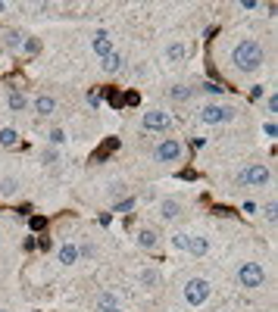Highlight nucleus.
Instances as JSON below:
<instances>
[{"label": "nucleus", "instance_id": "obj_1", "mask_svg": "<svg viewBox=\"0 0 278 312\" xmlns=\"http://www.w3.org/2000/svg\"><path fill=\"white\" fill-rule=\"evenodd\" d=\"M231 63H235L238 72H257L266 63V53L257 41H241L235 50H231Z\"/></svg>", "mask_w": 278, "mask_h": 312}, {"label": "nucleus", "instance_id": "obj_2", "mask_svg": "<svg viewBox=\"0 0 278 312\" xmlns=\"http://www.w3.org/2000/svg\"><path fill=\"white\" fill-rule=\"evenodd\" d=\"M210 281L206 278H191L188 284H184V303L188 306H200V303H206V297H210Z\"/></svg>", "mask_w": 278, "mask_h": 312}, {"label": "nucleus", "instance_id": "obj_3", "mask_svg": "<svg viewBox=\"0 0 278 312\" xmlns=\"http://www.w3.org/2000/svg\"><path fill=\"white\" fill-rule=\"evenodd\" d=\"M178 250H188L191 256H206V250H210V240L206 237H197V234H175V240H172Z\"/></svg>", "mask_w": 278, "mask_h": 312}, {"label": "nucleus", "instance_id": "obj_4", "mask_svg": "<svg viewBox=\"0 0 278 312\" xmlns=\"http://www.w3.org/2000/svg\"><path fill=\"white\" fill-rule=\"evenodd\" d=\"M238 281H241V287H263V284H266L263 265H260V262H244V265L238 269Z\"/></svg>", "mask_w": 278, "mask_h": 312}, {"label": "nucleus", "instance_id": "obj_5", "mask_svg": "<svg viewBox=\"0 0 278 312\" xmlns=\"http://www.w3.org/2000/svg\"><path fill=\"white\" fill-rule=\"evenodd\" d=\"M269 181V169L266 166H247L244 172H238V184H247V188H263Z\"/></svg>", "mask_w": 278, "mask_h": 312}, {"label": "nucleus", "instance_id": "obj_6", "mask_svg": "<svg viewBox=\"0 0 278 312\" xmlns=\"http://www.w3.org/2000/svg\"><path fill=\"white\" fill-rule=\"evenodd\" d=\"M144 131H166L169 125H172V115L169 112H163V109H150V112H144Z\"/></svg>", "mask_w": 278, "mask_h": 312}, {"label": "nucleus", "instance_id": "obj_7", "mask_svg": "<svg viewBox=\"0 0 278 312\" xmlns=\"http://www.w3.org/2000/svg\"><path fill=\"white\" fill-rule=\"evenodd\" d=\"M200 119H203L206 125H219V122L235 119V109H231V106H203V109H200Z\"/></svg>", "mask_w": 278, "mask_h": 312}, {"label": "nucleus", "instance_id": "obj_8", "mask_svg": "<svg viewBox=\"0 0 278 312\" xmlns=\"http://www.w3.org/2000/svg\"><path fill=\"white\" fill-rule=\"evenodd\" d=\"M153 156L159 159V163H172V159H178V156H181V144L169 137V141H163V144L153 150Z\"/></svg>", "mask_w": 278, "mask_h": 312}, {"label": "nucleus", "instance_id": "obj_9", "mask_svg": "<svg viewBox=\"0 0 278 312\" xmlns=\"http://www.w3.org/2000/svg\"><path fill=\"white\" fill-rule=\"evenodd\" d=\"M116 150H119V137H107V141L94 150V156H91V159H94V163H103V159H107L110 153H116Z\"/></svg>", "mask_w": 278, "mask_h": 312}, {"label": "nucleus", "instance_id": "obj_10", "mask_svg": "<svg viewBox=\"0 0 278 312\" xmlns=\"http://www.w3.org/2000/svg\"><path fill=\"white\" fill-rule=\"evenodd\" d=\"M94 53H97V56H110V53H113V41H110L107 31H97V38H94Z\"/></svg>", "mask_w": 278, "mask_h": 312}, {"label": "nucleus", "instance_id": "obj_11", "mask_svg": "<svg viewBox=\"0 0 278 312\" xmlns=\"http://www.w3.org/2000/svg\"><path fill=\"white\" fill-rule=\"evenodd\" d=\"M159 212H163V218H178L181 215V203L172 200V197H166L163 203H159Z\"/></svg>", "mask_w": 278, "mask_h": 312}, {"label": "nucleus", "instance_id": "obj_12", "mask_svg": "<svg viewBox=\"0 0 278 312\" xmlns=\"http://www.w3.org/2000/svg\"><path fill=\"white\" fill-rule=\"evenodd\" d=\"M166 60H169V63L188 60V47H184V44H169V47H166Z\"/></svg>", "mask_w": 278, "mask_h": 312}, {"label": "nucleus", "instance_id": "obj_13", "mask_svg": "<svg viewBox=\"0 0 278 312\" xmlns=\"http://www.w3.org/2000/svg\"><path fill=\"white\" fill-rule=\"evenodd\" d=\"M34 109L41 115H50V112H56V100L53 97H34Z\"/></svg>", "mask_w": 278, "mask_h": 312}, {"label": "nucleus", "instance_id": "obj_14", "mask_svg": "<svg viewBox=\"0 0 278 312\" xmlns=\"http://www.w3.org/2000/svg\"><path fill=\"white\" fill-rule=\"evenodd\" d=\"M138 244H141L144 250H153V247H156V231L141 228V231H138Z\"/></svg>", "mask_w": 278, "mask_h": 312}, {"label": "nucleus", "instance_id": "obj_15", "mask_svg": "<svg viewBox=\"0 0 278 312\" xmlns=\"http://www.w3.org/2000/svg\"><path fill=\"white\" fill-rule=\"evenodd\" d=\"M75 259H78V247L63 244V247H60V262H63V265H72Z\"/></svg>", "mask_w": 278, "mask_h": 312}, {"label": "nucleus", "instance_id": "obj_16", "mask_svg": "<svg viewBox=\"0 0 278 312\" xmlns=\"http://www.w3.org/2000/svg\"><path fill=\"white\" fill-rule=\"evenodd\" d=\"M138 281H141L144 287H156V284H159V272H153V269H144L141 275H138Z\"/></svg>", "mask_w": 278, "mask_h": 312}, {"label": "nucleus", "instance_id": "obj_17", "mask_svg": "<svg viewBox=\"0 0 278 312\" xmlns=\"http://www.w3.org/2000/svg\"><path fill=\"white\" fill-rule=\"evenodd\" d=\"M0 144H3V147L19 144V131L16 128H0Z\"/></svg>", "mask_w": 278, "mask_h": 312}, {"label": "nucleus", "instance_id": "obj_18", "mask_svg": "<svg viewBox=\"0 0 278 312\" xmlns=\"http://www.w3.org/2000/svg\"><path fill=\"white\" fill-rule=\"evenodd\" d=\"M103 69H107V72H119V69H122V56L119 53L103 56Z\"/></svg>", "mask_w": 278, "mask_h": 312}, {"label": "nucleus", "instance_id": "obj_19", "mask_svg": "<svg viewBox=\"0 0 278 312\" xmlns=\"http://www.w3.org/2000/svg\"><path fill=\"white\" fill-rule=\"evenodd\" d=\"M119 303H116V297L113 294H100V300H97V309L100 312H107V309H116Z\"/></svg>", "mask_w": 278, "mask_h": 312}, {"label": "nucleus", "instance_id": "obj_20", "mask_svg": "<svg viewBox=\"0 0 278 312\" xmlns=\"http://www.w3.org/2000/svg\"><path fill=\"white\" fill-rule=\"evenodd\" d=\"M103 97L110 100V106H116V109L122 106V94H119V91H116V88H107V91H103Z\"/></svg>", "mask_w": 278, "mask_h": 312}, {"label": "nucleus", "instance_id": "obj_21", "mask_svg": "<svg viewBox=\"0 0 278 312\" xmlns=\"http://www.w3.org/2000/svg\"><path fill=\"white\" fill-rule=\"evenodd\" d=\"M191 94H194V88H184V85L172 88V97H175V100H191Z\"/></svg>", "mask_w": 278, "mask_h": 312}, {"label": "nucleus", "instance_id": "obj_22", "mask_svg": "<svg viewBox=\"0 0 278 312\" xmlns=\"http://www.w3.org/2000/svg\"><path fill=\"white\" fill-rule=\"evenodd\" d=\"M16 188H19V181H16V178H6L3 184H0V194H3V197H9V194H16Z\"/></svg>", "mask_w": 278, "mask_h": 312}, {"label": "nucleus", "instance_id": "obj_23", "mask_svg": "<svg viewBox=\"0 0 278 312\" xmlns=\"http://www.w3.org/2000/svg\"><path fill=\"white\" fill-rule=\"evenodd\" d=\"M25 106V97L19 94V91H13V94H9V109H22Z\"/></svg>", "mask_w": 278, "mask_h": 312}, {"label": "nucleus", "instance_id": "obj_24", "mask_svg": "<svg viewBox=\"0 0 278 312\" xmlns=\"http://www.w3.org/2000/svg\"><path fill=\"white\" fill-rule=\"evenodd\" d=\"M28 225H31V231H44V228H47V218H44V215H31Z\"/></svg>", "mask_w": 278, "mask_h": 312}, {"label": "nucleus", "instance_id": "obj_25", "mask_svg": "<svg viewBox=\"0 0 278 312\" xmlns=\"http://www.w3.org/2000/svg\"><path fill=\"white\" fill-rule=\"evenodd\" d=\"M22 44V34L19 31H6V47H19Z\"/></svg>", "mask_w": 278, "mask_h": 312}, {"label": "nucleus", "instance_id": "obj_26", "mask_svg": "<svg viewBox=\"0 0 278 312\" xmlns=\"http://www.w3.org/2000/svg\"><path fill=\"white\" fill-rule=\"evenodd\" d=\"M203 91H206V94H222V85H219V82H203Z\"/></svg>", "mask_w": 278, "mask_h": 312}, {"label": "nucleus", "instance_id": "obj_27", "mask_svg": "<svg viewBox=\"0 0 278 312\" xmlns=\"http://www.w3.org/2000/svg\"><path fill=\"white\" fill-rule=\"evenodd\" d=\"M50 144H66V131L63 128H53L50 131Z\"/></svg>", "mask_w": 278, "mask_h": 312}, {"label": "nucleus", "instance_id": "obj_28", "mask_svg": "<svg viewBox=\"0 0 278 312\" xmlns=\"http://www.w3.org/2000/svg\"><path fill=\"white\" fill-rule=\"evenodd\" d=\"M132 206H135V200H122V203L113 206V212H125V209H132Z\"/></svg>", "mask_w": 278, "mask_h": 312}, {"label": "nucleus", "instance_id": "obj_29", "mask_svg": "<svg viewBox=\"0 0 278 312\" xmlns=\"http://www.w3.org/2000/svg\"><path fill=\"white\" fill-rule=\"evenodd\" d=\"M122 103H132V106H135V103H141V94H135V91H129V94L122 97Z\"/></svg>", "mask_w": 278, "mask_h": 312}, {"label": "nucleus", "instance_id": "obj_30", "mask_svg": "<svg viewBox=\"0 0 278 312\" xmlns=\"http://www.w3.org/2000/svg\"><path fill=\"white\" fill-rule=\"evenodd\" d=\"M216 215H235V209H228V206H213Z\"/></svg>", "mask_w": 278, "mask_h": 312}, {"label": "nucleus", "instance_id": "obj_31", "mask_svg": "<svg viewBox=\"0 0 278 312\" xmlns=\"http://www.w3.org/2000/svg\"><path fill=\"white\" fill-rule=\"evenodd\" d=\"M88 103H91V106H100V94H97V91H91V94H88Z\"/></svg>", "mask_w": 278, "mask_h": 312}, {"label": "nucleus", "instance_id": "obj_32", "mask_svg": "<svg viewBox=\"0 0 278 312\" xmlns=\"http://www.w3.org/2000/svg\"><path fill=\"white\" fill-rule=\"evenodd\" d=\"M266 134H269V137H275L278 134V128H275V122H266V128H263Z\"/></svg>", "mask_w": 278, "mask_h": 312}, {"label": "nucleus", "instance_id": "obj_33", "mask_svg": "<svg viewBox=\"0 0 278 312\" xmlns=\"http://www.w3.org/2000/svg\"><path fill=\"white\" fill-rule=\"evenodd\" d=\"M266 106H269V112H278V97L272 94V97H269V103H266Z\"/></svg>", "mask_w": 278, "mask_h": 312}, {"label": "nucleus", "instance_id": "obj_34", "mask_svg": "<svg viewBox=\"0 0 278 312\" xmlns=\"http://www.w3.org/2000/svg\"><path fill=\"white\" fill-rule=\"evenodd\" d=\"M241 6H244V9H260L257 0H241Z\"/></svg>", "mask_w": 278, "mask_h": 312}, {"label": "nucleus", "instance_id": "obj_35", "mask_svg": "<svg viewBox=\"0 0 278 312\" xmlns=\"http://www.w3.org/2000/svg\"><path fill=\"white\" fill-rule=\"evenodd\" d=\"M250 97H253V100H260V97H263V85H253V91H250Z\"/></svg>", "mask_w": 278, "mask_h": 312}, {"label": "nucleus", "instance_id": "obj_36", "mask_svg": "<svg viewBox=\"0 0 278 312\" xmlns=\"http://www.w3.org/2000/svg\"><path fill=\"white\" fill-rule=\"evenodd\" d=\"M266 218H269V222H275V203L266 206Z\"/></svg>", "mask_w": 278, "mask_h": 312}, {"label": "nucleus", "instance_id": "obj_37", "mask_svg": "<svg viewBox=\"0 0 278 312\" xmlns=\"http://www.w3.org/2000/svg\"><path fill=\"white\" fill-rule=\"evenodd\" d=\"M22 44H25V50H28V53L38 50V41H31V38H28V41H22Z\"/></svg>", "mask_w": 278, "mask_h": 312}, {"label": "nucleus", "instance_id": "obj_38", "mask_svg": "<svg viewBox=\"0 0 278 312\" xmlns=\"http://www.w3.org/2000/svg\"><path fill=\"white\" fill-rule=\"evenodd\" d=\"M56 159V150H44V163H53Z\"/></svg>", "mask_w": 278, "mask_h": 312}, {"label": "nucleus", "instance_id": "obj_39", "mask_svg": "<svg viewBox=\"0 0 278 312\" xmlns=\"http://www.w3.org/2000/svg\"><path fill=\"white\" fill-rule=\"evenodd\" d=\"M107 312H119V306H116V309H107Z\"/></svg>", "mask_w": 278, "mask_h": 312}, {"label": "nucleus", "instance_id": "obj_40", "mask_svg": "<svg viewBox=\"0 0 278 312\" xmlns=\"http://www.w3.org/2000/svg\"><path fill=\"white\" fill-rule=\"evenodd\" d=\"M3 9H6V6H3V3H0V13H3Z\"/></svg>", "mask_w": 278, "mask_h": 312}]
</instances>
